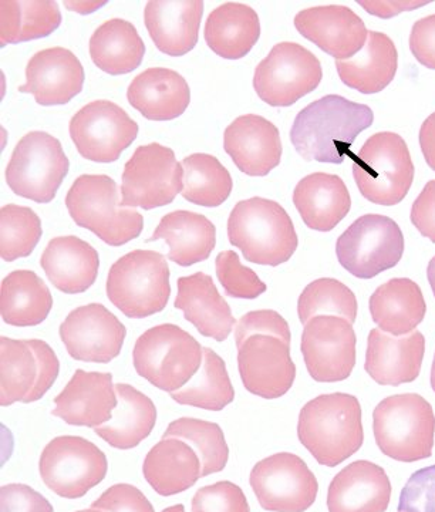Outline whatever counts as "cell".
<instances>
[{
    "instance_id": "cell-18",
    "label": "cell",
    "mask_w": 435,
    "mask_h": 512,
    "mask_svg": "<svg viewBox=\"0 0 435 512\" xmlns=\"http://www.w3.org/2000/svg\"><path fill=\"white\" fill-rule=\"evenodd\" d=\"M238 369L245 389L266 400L285 396L296 379L289 343L273 336L246 339L238 348Z\"/></svg>"
},
{
    "instance_id": "cell-51",
    "label": "cell",
    "mask_w": 435,
    "mask_h": 512,
    "mask_svg": "<svg viewBox=\"0 0 435 512\" xmlns=\"http://www.w3.org/2000/svg\"><path fill=\"white\" fill-rule=\"evenodd\" d=\"M0 512H55L42 494L25 484H8L0 488Z\"/></svg>"
},
{
    "instance_id": "cell-29",
    "label": "cell",
    "mask_w": 435,
    "mask_h": 512,
    "mask_svg": "<svg viewBox=\"0 0 435 512\" xmlns=\"http://www.w3.org/2000/svg\"><path fill=\"white\" fill-rule=\"evenodd\" d=\"M293 204L310 229L329 232L349 214L352 197L339 175L315 173L296 185Z\"/></svg>"
},
{
    "instance_id": "cell-47",
    "label": "cell",
    "mask_w": 435,
    "mask_h": 512,
    "mask_svg": "<svg viewBox=\"0 0 435 512\" xmlns=\"http://www.w3.org/2000/svg\"><path fill=\"white\" fill-rule=\"evenodd\" d=\"M255 335L273 336L289 345L292 340L288 322L278 312L269 311V309L249 312L239 319L235 329L236 348H239L246 339Z\"/></svg>"
},
{
    "instance_id": "cell-60",
    "label": "cell",
    "mask_w": 435,
    "mask_h": 512,
    "mask_svg": "<svg viewBox=\"0 0 435 512\" xmlns=\"http://www.w3.org/2000/svg\"><path fill=\"white\" fill-rule=\"evenodd\" d=\"M76 512H104V511L94 510V508H90V510H82V511H76Z\"/></svg>"
},
{
    "instance_id": "cell-54",
    "label": "cell",
    "mask_w": 435,
    "mask_h": 512,
    "mask_svg": "<svg viewBox=\"0 0 435 512\" xmlns=\"http://www.w3.org/2000/svg\"><path fill=\"white\" fill-rule=\"evenodd\" d=\"M430 2H416V0H357V5L366 9L370 15L381 19H390L400 13L408 12L427 6Z\"/></svg>"
},
{
    "instance_id": "cell-1",
    "label": "cell",
    "mask_w": 435,
    "mask_h": 512,
    "mask_svg": "<svg viewBox=\"0 0 435 512\" xmlns=\"http://www.w3.org/2000/svg\"><path fill=\"white\" fill-rule=\"evenodd\" d=\"M373 121V111L366 104L330 94L299 111L290 141L306 161L342 164L346 157H353L354 141Z\"/></svg>"
},
{
    "instance_id": "cell-37",
    "label": "cell",
    "mask_w": 435,
    "mask_h": 512,
    "mask_svg": "<svg viewBox=\"0 0 435 512\" xmlns=\"http://www.w3.org/2000/svg\"><path fill=\"white\" fill-rule=\"evenodd\" d=\"M90 57L103 72L118 76L143 63L145 45L136 26L124 19L106 20L90 37Z\"/></svg>"
},
{
    "instance_id": "cell-38",
    "label": "cell",
    "mask_w": 435,
    "mask_h": 512,
    "mask_svg": "<svg viewBox=\"0 0 435 512\" xmlns=\"http://www.w3.org/2000/svg\"><path fill=\"white\" fill-rule=\"evenodd\" d=\"M0 10L3 47L52 35L62 23V12L55 0H2Z\"/></svg>"
},
{
    "instance_id": "cell-46",
    "label": "cell",
    "mask_w": 435,
    "mask_h": 512,
    "mask_svg": "<svg viewBox=\"0 0 435 512\" xmlns=\"http://www.w3.org/2000/svg\"><path fill=\"white\" fill-rule=\"evenodd\" d=\"M192 512H251V507L241 487L231 481H219L195 493Z\"/></svg>"
},
{
    "instance_id": "cell-59",
    "label": "cell",
    "mask_w": 435,
    "mask_h": 512,
    "mask_svg": "<svg viewBox=\"0 0 435 512\" xmlns=\"http://www.w3.org/2000/svg\"><path fill=\"white\" fill-rule=\"evenodd\" d=\"M431 387H433V390L435 392V355H434V362L433 366H431V377H430Z\"/></svg>"
},
{
    "instance_id": "cell-26",
    "label": "cell",
    "mask_w": 435,
    "mask_h": 512,
    "mask_svg": "<svg viewBox=\"0 0 435 512\" xmlns=\"http://www.w3.org/2000/svg\"><path fill=\"white\" fill-rule=\"evenodd\" d=\"M175 309L184 312L185 319L205 338L225 342L236 320L224 296L219 295L214 279L207 274L182 276L178 279Z\"/></svg>"
},
{
    "instance_id": "cell-39",
    "label": "cell",
    "mask_w": 435,
    "mask_h": 512,
    "mask_svg": "<svg viewBox=\"0 0 435 512\" xmlns=\"http://www.w3.org/2000/svg\"><path fill=\"white\" fill-rule=\"evenodd\" d=\"M171 399L182 406L198 407L209 412H221L235 399V389L229 379L224 359L214 350L204 348L200 372Z\"/></svg>"
},
{
    "instance_id": "cell-34",
    "label": "cell",
    "mask_w": 435,
    "mask_h": 512,
    "mask_svg": "<svg viewBox=\"0 0 435 512\" xmlns=\"http://www.w3.org/2000/svg\"><path fill=\"white\" fill-rule=\"evenodd\" d=\"M209 49L224 59H242L261 36L258 13L245 3L227 2L212 10L204 29Z\"/></svg>"
},
{
    "instance_id": "cell-41",
    "label": "cell",
    "mask_w": 435,
    "mask_h": 512,
    "mask_svg": "<svg viewBox=\"0 0 435 512\" xmlns=\"http://www.w3.org/2000/svg\"><path fill=\"white\" fill-rule=\"evenodd\" d=\"M0 357H2V393L0 406L25 403L26 397L32 393L39 377V366L35 353L28 340L0 338Z\"/></svg>"
},
{
    "instance_id": "cell-33",
    "label": "cell",
    "mask_w": 435,
    "mask_h": 512,
    "mask_svg": "<svg viewBox=\"0 0 435 512\" xmlns=\"http://www.w3.org/2000/svg\"><path fill=\"white\" fill-rule=\"evenodd\" d=\"M373 322L383 332L406 336L426 318L427 305L416 282L394 278L379 286L370 298Z\"/></svg>"
},
{
    "instance_id": "cell-24",
    "label": "cell",
    "mask_w": 435,
    "mask_h": 512,
    "mask_svg": "<svg viewBox=\"0 0 435 512\" xmlns=\"http://www.w3.org/2000/svg\"><path fill=\"white\" fill-rule=\"evenodd\" d=\"M204 15L202 0H150L144 23L158 50L168 56H184L198 43Z\"/></svg>"
},
{
    "instance_id": "cell-13",
    "label": "cell",
    "mask_w": 435,
    "mask_h": 512,
    "mask_svg": "<svg viewBox=\"0 0 435 512\" xmlns=\"http://www.w3.org/2000/svg\"><path fill=\"white\" fill-rule=\"evenodd\" d=\"M184 168L171 148L158 143L138 147L124 165L121 205L143 210L165 207L182 191Z\"/></svg>"
},
{
    "instance_id": "cell-58",
    "label": "cell",
    "mask_w": 435,
    "mask_h": 512,
    "mask_svg": "<svg viewBox=\"0 0 435 512\" xmlns=\"http://www.w3.org/2000/svg\"><path fill=\"white\" fill-rule=\"evenodd\" d=\"M163 512H185V508H184V505L177 504V505H173V507L165 508V510Z\"/></svg>"
},
{
    "instance_id": "cell-43",
    "label": "cell",
    "mask_w": 435,
    "mask_h": 512,
    "mask_svg": "<svg viewBox=\"0 0 435 512\" xmlns=\"http://www.w3.org/2000/svg\"><path fill=\"white\" fill-rule=\"evenodd\" d=\"M357 308L359 305L352 289L333 278L316 279L306 286L298 301V315L303 325L316 316H337L353 325Z\"/></svg>"
},
{
    "instance_id": "cell-23",
    "label": "cell",
    "mask_w": 435,
    "mask_h": 512,
    "mask_svg": "<svg viewBox=\"0 0 435 512\" xmlns=\"http://www.w3.org/2000/svg\"><path fill=\"white\" fill-rule=\"evenodd\" d=\"M426 353V339L421 332L393 336L373 329L367 339V375L381 386H400L414 382L420 376Z\"/></svg>"
},
{
    "instance_id": "cell-22",
    "label": "cell",
    "mask_w": 435,
    "mask_h": 512,
    "mask_svg": "<svg viewBox=\"0 0 435 512\" xmlns=\"http://www.w3.org/2000/svg\"><path fill=\"white\" fill-rule=\"evenodd\" d=\"M224 148L236 167L251 177H265L281 164V133L272 121L256 114H245L229 124Z\"/></svg>"
},
{
    "instance_id": "cell-25",
    "label": "cell",
    "mask_w": 435,
    "mask_h": 512,
    "mask_svg": "<svg viewBox=\"0 0 435 512\" xmlns=\"http://www.w3.org/2000/svg\"><path fill=\"white\" fill-rule=\"evenodd\" d=\"M390 500L389 476L383 468L366 460L343 468L327 491L329 512H386Z\"/></svg>"
},
{
    "instance_id": "cell-36",
    "label": "cell",
    "mask_w": 435,
    "mask_h": 512,
    "mask_svg": "<svg viewBox=\"0 0 435 512\" xmlns=\"http://www.w3.org/2000/svg\"><path fill=\"white\" fill-rule=\"evenodd\" d=\"M53 308V296L45 281L33 271H13L0 286L3 322L29 328L45 322Z\"/></svg>"
},
{
    "instance_id": "cell-53",
    "label": "cell",
    "mask_w": 435,
    "mask_h": 512,
    "mask_svg": "<svg viewBox=\"0 0 435 512\" xmlns=\"http://www.w3.org/2000/svg\"><path fill=\"white\" fill-rule=\"evenodd\" d=\"M411 222L423 237L435 244V180L427 183L411 208Z\"/></svg>"
},
{
    "instance_id": "cell-56",
    "label": "cell",
    "mask_w": 435,
    "mask_h": 512,
    "mask_svg": "<svg viewBox=\"0 0 435 512\" xmlns=\"http://www.w3.org/2000/svg\"><path fill=\"white\" fill-rule=\"evenodd\" d=\"M106 3L107 2H64V6L76 10L80 15H89V13L101 8V6L106 5Z\"/></svg>"
},
{
    "instance_id": "cell-9",
    "label": "cell",
    "mask_w": 435,
    "mask_h": 512,
    "mask_svg": "<svg viewBox=\"0 0 435 512\" xmlns=\"http://www.w3.org/2000/svg\"><path fill=\"white\" fill-rule=\"evenodd\" d=\"M69 170L62 143L46 131H30L13 150L6 167V183L19 197L47 204L55 200Z\"/></svg>"
},
{
    "instance_id": "cell-48",
    "label": "cell",
    "mask_w": 435,
    "mask_h": 512,
    "mask_svg": "<svg viewBox=\"0 0 435 512\" xmlns=\"http://www.w3.org/2000/svg\"><path fill=\"white\" fill-rule=\"evenodd\" d=\"M399 512H435V464L408 478L401 491Z\"/></svg>"
},
{
    "instance_id": "cell-27",
    "label": "cell",
    "mask_w": 435,
    "mask_h": 512,
    "mask_svg": "<svg viewBox=\"0 0 435 512\" xmlns=\"http://www.w3.org/2000/svg\"><path fill=\"white\" fill-rule=\"evenodd\" d=\"M128 103L145 119L168 121L182 116L190 106L187 80L175 70L151 67L134 77L127 90Z\"/></svg>"
},
{
    "instance_id": "cell-49",
    "label": "cell",
    "mask_w": 435,
    "mask_h": 512,
    "mask_svg": "<svg viewBox=\"0 0 435 512\" xmlns=\"http://www.w3.org/2000/svg\"><path fill=\"white\" fill-rule=\"evenodd\" d=\"M91 508L104 512H155L148 498L131 484L113 485L91 504Z\"/></svg>"
},
{
    "instance_id": "cell-30",
    "label": "cell",
    "mask_w": 435,
    "mask_h": 512,
    "mask_svg": "<svg viewBox=\"0 0 435 512\" xmlns=\"http://www.w3.org/2000/svg\"><path fill=\"white\" fill-rule=\"evenodd\" d=\"M143 474L155 493L163 497L184 493L202 477L201 458L181 439H163L145 456Z\"/></svg>"
},
{
    "instance_id": "cell-2",
    "label": "cell",
    "mask_w": 435,
    "mask_h": 512,
    "mask_svg": "<svg viewBox=\"0 0 435 512\" xmlns=\"http://www.w3.org/2000/svg\"><path fill=\"white\" fill-rule=\"evenodd\" d=\"M298 437L303 447L325 467H337L363 446L362 406L352 394H322L303 406Z\"/></svg>"
},
{
    "instance_id": "cell-40",
    "label": "cell",
    "mask_w": 435,
    "mask_h": 512,
    "mask_svg": "<svg viewBox=\"0 0 435 512\" xmlns=\"http://www.w3.org/2000/svg\"><path fill=\"white\" fill-rule=\"evenodd\" d=\"M184 200L201 207H219L228 200L234 188L231 174L217 157L198 153L182 160Z\"/></svg>"
},
{
    "instance_id": "cell-11",
    "label": "cell",
    "mask_w": 435,
    "mask_h": 512,
    "mask_svg": "<svg viewBox=\"0 0 435 512\" xmlns=\"http://www.w3.org/2000/svg\"><path fill=\"white\" fill-rule=\"evenodd\" d=\"M40 477L59 497L77 500L103 483L109 471L106 454L79 436H60L50 441L39 461Z\"/></svg>"
},
{
    "instance_id": "cell-17",
    "label": "cell",
    "mask_w": 435,
    "mask_h": 512,
    "mask_svg": "<svg viewBox=\"0 0 435 512\" xmlns=\"http://www.w3.org/2000/svg\"><path fill=\"white\" fill-rule=\"evenodd\" d=\"M60 339L74 360L110 363L123 349L126 326L101 303L74 309L59 329Z\"/></svg>"
},
{
    "instance_id": "cell-5",
    "label": "cell",
    "mask_w": 435,
    "mask_h": 512,
    "mask_svg": "<svg viewBox=\"0 0 435 512\" xmlns=\"http://www.w3.org/2000/svg\"><path fill=\"white\" fill-rule=\"evenodd\" d=\"M374 439L381 453L401 463H416L433 454V407L416 393L394 394L373 413Z\"/></svg>"
},
{
    "instance_id": "cell-45",
    "label": "cell",
    "mask_w": 435,
    "mask_h": 512,
    "mask_svg": "<svg viewBox=\"0 0 435 512\" xmlns=\"http://www.w3.org/2000/svg\"><path fill=\"white\" fill-rule=\"evenodd\" d=\"M217 276L225 293L236 299H256L266 292V284L248 266L241 264L235 251H224L215 259Z\"/></svg>"
},
{
    "instance_id": "cell-3",
    "label": "cell",
    "mask_w": 435,
    "mask_h": 512,
    "mask_svg": "<svg viewBox=\"0 0 435 512\" xmlns=\"http://www.w3.org/2000/svg\"><path fill=\"white\" fill-rule=\"evenodd\" d=\"M228 238L256 265L279 266L298 249L299 239L288 212L276 201L254 197L239 201L229 215Z\"/></svg>"
},
{
    "instance_id": "cell-52",
    "label": "cell",
    "mask_w": 435,
    "mask_h": 512,
    "mask_svg": "<svg viewBox=\"0 0 435 512\" xmlns=\"http://www.w3.org/2000/svg\"><path fill=\"white\" fill-rule=\"evenodd\" d=\"M410 50L418 63L435 70V15L414 23L410 35Z\"/></svg>"
},
{
    "instance_id": "cell-55",
    "label": "cell",
    "mask_w": 435,
    "mask_h": 512,
    "mask_svg": "<svg viewBox=\"0 0 435 512\" xmlns=\"http://www.w3.org/2000/svg\"><path fill=\"white\" fill-rule=\"evenodd\" d=\"M420 147L428 167L435 171V113L420 128Z\"/></svg>"
},
{
    "instance_id": "cell-44",
    "label": "cell",
    "mask_w": 435,
    "mask_h": 512,
    "mask_svg": "<svg viewBox=\"0 0 435 512\" xmlns=\"http://www.w3.org/2000/svg\"><path fill=\"white\" fill-rule=\"evenodd\" d=\"M0 256L3 261L28 258L42 238V221L32 208L3 205L0 210Z\"/></svg>"
},
{
    "instance_id": "cell-16",
    "label": "cell",
    "mask_w": 435,
    "mask_h": 512,
    "mask_svg": "<svg viewBox=\"0 0 435 512\" xmlns=\"http://www.w3.org/2000/svg\"><path fill=\"white\" fill-rule=\"evenodd\" d=\"M356 333L349 320L316 316L302 333L303 359L313 380L337 383L349 379L356 366Z\"/></svg>"
},
{
    "instance_id": "cell-42",
    "label": "cell",
    "mask_w": 435,
    "mask_h": 512,
    "mask_svg": "<svg viewBox=\"0 0 435 512\" xmlns=\"http://www.w3.org/2000/svg\"><path fill=\"white\" fill-rule=\"evenodd\" d=\"M163 439H181L195 448L202 463V477L221 473L227 467L229 447L217 423L182 417L170 423Z\"/></svg>"
},
{
    "instance_id": "cell-8",
    "label": "cell",
    "mask_w": 435,
    "mask_h": 512,
    "mask_svg": "<svg viewBox=\"0 0 435 512\" xmlns=\"http://www.w3.org/2000/svg\"><path fill=\"white\" fill-rule=\"evenodd\" d=\"M352 160L354 181L366 200L393 207L407 197L414 181V164L399 134H373Z\"/></svg>"
},
{
    "instance_id": "cell-19",
    "label": "cell",
    "mask_w": 435,
    "mask_h": 512,
    "mask_svg": "<svg viewBox=\"0 0 435 512\" xmlns=\"http://www.w3.org/2000/svg\"><path fill=\"white\" fill-rule=\"evenodd\" d=\"M300 35L336 60H349L367 42L366 25L352 9L342 5L315 6L295 16Z\"/></svg>"
},
{
    "instance_id": "cell-7",
    "label": "cell",
    "mask_w": 435,
    "mask_h": 512,
    "mask_svg": "<svg viewBox=\"0 0 435 512\" xmlns=\"http://www.w3.org/2000/svg\"><path fill=\"white\" fill-rule=\"evenodd\" d=\"M107 296L130 319H144L167 308L170 266L160 252L136 249L114 262L107 276Z\"/></svg>"
},
{
    "instance_id": "cell-31",
    "label": "cell",
    "mask_w": 435,
    "mask_h": 512,
    "mask_svg": "<svg viewBox=\"0 0 435 512\" xmlns=\"http://www.w3.org/2000/svg\"><path fill=\"white\" fill-rule=\"evenodd\" d=\"M340 80L363 94L383 92L399 69V53L389 36L369 32L366 45L349 60H336Z\"/></svg>"
},
{
    "instance_id": "cell-21",
    "label": "cell",
    "mask_w": 435,
    "mask_h": 512,
    "mask_svg": "<svg viewBox=\"0 0 435 512\" xmlns=\"http://www.w3.org/2000/svg\"><path fill=\"white\" fill-rule=\"evenodd\" d=\"M84 80L82 62L72 50L50 47L29 60L26 83L19 92L33 94L40 106H60L82 92Z\"/></svg>"
},
{
    "instance_id": "cell-28",
    "label": "cell",
    "mask_w": 435,
    "mask_h": 512,
    "mask_svg": "<svg viewBox=\"0 0 435 512\" xmlns=\"http://www.w3.org/2000/svg\"><path fill=\"white\" fill-rule=\"evenodd\" d=\"M40 265L60 292L76 295L89 291L99 275L100 258L89 242L73 237H57L47 244Z\"/></svg>"
},
{
    "instance_id": "cell-32",
    "label": "cell",
    "mask_w": 435,
    "mask_h": 512,
    "mask_svg": "<svg viewBox=\"0 0 435 512\" xmlns=\"http://www.w3.org/2000/svg\"><path fill=\"white\" fill-rule=\"evenodd\" d=\"M158 239H164L170 247V261L180 266H192L211 256L217 245V228L197 212L174 211L165 215L147 242Z\"/></svg>"
},
{
    "instance_id": "cell-20",
    "label": "cell",
    "mask_w": 435,
    "mask_h": 512,
    "mask_svg": "<svg viewBox=\"0 0 435 512\" xmlns=\"http://www.w3.org/2000/svg\"><path fill=\"white\" fill-rule=\"evenodd\" d=\"M118 404L116 386L111 373L84 372L77 369L63 392L55 397L52 416L70 426H104L113 419Z\"/></svg>"
},
{
    "instance_id": "cell-15",
    "label": "cell",
    "mask_w": 435,
    "mask_h": 512,
    "mask_svg": "<svg viewBox=\"0 0 435 512\" xmlns=\"http://www.w3.org/2000/svg\"><path fill=\"white\" fill-rule=\"evenodd\" d=\"M69 131L80 156L114 163L136 141L138 124L113 101L96 100L74 114Z\"/></svg>"
},
{
    "instance_id": "cell-4",
    "label": "cell",
    "mask_w": 435,
    "mask_h": 512,
    "mask_svg": "<svg viewBox=\"0 0 435 512\" xmlns=\"http://www.w3.org/2000/svg\"><path fill=\"white\" fill-rule=\"evenodd\" d=\"M66 207L79 227L110 247H123L140 237L144 228L143 215L121 205L116 181L109 175H80L67 192Z\"/></svg>"
},
{
    "instance_id": "cell-10",
    "label": "cell",
    "mask_w": 435,
    "mask_h": 512,
    "mask_svg": "<svg viewBox=\"0 0 435 512\" xmlns=\"http://www.w3.org/2000/svg\"><path fill=\"white\" fill-rule=\"evenodd\" d=\"M336 254L347 272L356 278L372 279L397 266L403 258V232L389 217L363 215L337 239Z\"/></svg>"
},
{
    "instance_id": "cell-57",
    "label": "cell",
    "mask_w": 435,
    "mask_h": 512,
    "mask_svg": "<svg viewBox=\"0 0 435 512\" xmlns=\"http://www.w3.org/2000/svg\"><path fill=\"white\" fill-rule=\"evenodd\" d=\"M427 278H428V282H430L431 289H433L434 296H435V256L433 259H431L430 264H428Z\"/></svg>"
},
{
    "instance_id": "cell-35",
    "label": "cell",
    "mask_w": 435,
    "mask_h": 512,
    "mask_svg": "<svg viewBox=\"0 0 435 512\" xmlns=\"http://www.w3.org/2000/svg\"><path fill=\"white\" fill-rule=\"evenodd\" d=\"M118 404L113 419L94 433L118 450H130L153 433L157 423V407L150 397L138 392L136 387L117 383Z\"/></svg>"
},
{
    "instance_id": "cell-12",
    "label": "cell",
    "mask_w": 435,
    "mask_h": 512,
    "mask_svg": "<svg viewBox=\"0 0 435 512\" xmlns=\"http://www.w3.org/2000/svg\"><path fill=\"white\" fill-rule=\"evenodd\" d=\"M323 70L318 57L299 43L282 42L255 70L259 99L272 107H289L318 89Z\"/></svg>"
},
{
    "instance_id": "cell-14",
    "label": "cell",
    "mask_w": 435,
    "mask_h": 512,
    "mask_svg": "<svg viewBox=\"0 0 435 512\" xmlns=\"http://www.w3.org/2000/svg\"><path fill=\"white\" fill-rule=\"evenodd\" d=\"M249 483L263 510L271 512H305L319 491L318 478L292 453L263 458L252 468Z\"/></svg>"
},
{
    "instance_id": "cell-6",
    "label": "cell",
    "mask_w": 435,
    "mask_h": 512,
    "mask_svg": "<svg viewBox=\"0 0 435 512\" xmlns=\"http://www.w3.org/2000/svg\"><path fill=\"white\" fill-rule=\"evenodd\" d=\"M204 348L187 330L173 323L154 326L137 339L134 369L147 382L167 393L181 390L200 372Z\"/></svg>"
},
{
    "instance_id": "cell-50",
    "label": "cell",
    "mask_w": 435,
    "mask_h": 512,
    "mask_svg": "<svg viewBox=\"0 0 435 512\" xmlns=\"http://www.w3.org/2000/svg\"><path fill=\"white\" fill-rule=\"evenodd\" d=\"M28 343L37 359L39 377H37L35 389L26 397V404L43 399V396L49 392L50 387L56 383L57 376H59L60 372V362L59 359H57L55 350L50 348L45 340L32 339L28 340Z\"/></svg>"
}]
</instances>
